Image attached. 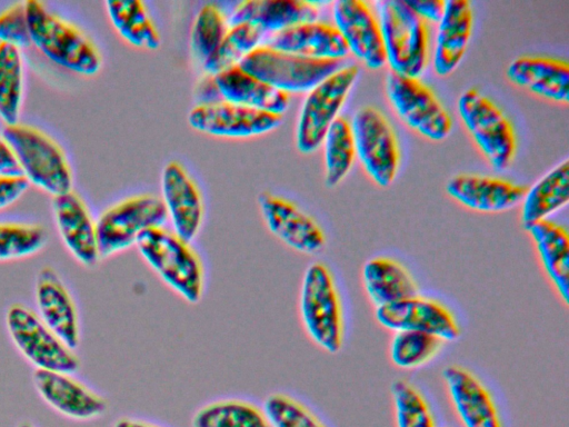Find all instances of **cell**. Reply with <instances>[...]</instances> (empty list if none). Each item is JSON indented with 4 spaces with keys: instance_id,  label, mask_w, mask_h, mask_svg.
Masks as SVG:
<instances>
[{
    "instance_id": "obj_1",
    "label": "cell",
    "mask_w": 569,
    "mask_h": 427,
    "mask_svg": "<svg viewBox=\"0 0 569 427\" xmlns=\"http://www.w3.org/2000/svg\"><path fill=\"white\" fill-rule=\"evenodd\" d=\"M136 246L146 265L174 295L189 305L202 300L208 284L207 268L192 241L164 225L144 231Z\"/></svg>"
},
{
    "instance_id": "obj_2",
    "label": "cell",
    "mask_w": 569,
    "mask_h": 427,
    "mask_svg": "<svg viewBox=\"0 0 569 427\" xmlns=\"http://www.w3.org/2000/svg\"><path fill=\"white\" fill-rule=\"evenodd\" d=\"M31 43L53 63L91 77L102 66L101 53L78 26L49 10L37 0L24 1Z\"/></svg>"
},
{
    "instance_id": "obj_3",
    "label": "cell",
    "mask_w": 569,
    "mask_h": 427,
    "mask_svg": "<svg viewBox=\"0 0 569 427\" xmlns=\"http://www.w3.org/2000/svg\"><path fill=\"white\" fill-rule=\"evenodd\" d=\"M298 314L307 337L321 350L338 354L345 340V317L339 287L331 268L312 261L301 278Z\"/></svg>"
},
{
    "instance_id": "obj_4",
    "label": "cell",
    "mask_w": 569,
    "mask_h": 427,
    "mask_svg": "<svg viewBox=\"0 0 569 427\" xmlns=\"http://www.w3.org/2000/svg\"><path fill=\"white\" fill-rule=\"evenodd\" d=\"M375 6L386 63L393 73L419 78L428 63V23L407 0H379Z\"/></svg>"
},
{
    "instance_id": "obj_5",
    "label": "cell",
    "mask_w": 569,
    "mask_h": 427,
    "mask_svg": "<svg viewBox=\"0 0 569 427\" xmlns=\"http://www.w3.org/2000/svg\"><path fill=\"white\" fill-rule=\"evenodd\" d=\"M2 136L29 183L52 197L72 190L70 163L54 139L39 128L20 122L4 126Z\"/></svg>"
},
{
    "instance_id": "obj_6",
    "label": "cell",
    "mask_w": 569,
    "mask_h": 427,
    "mask_svg": "<svg viewBox=\"0 0 569 427\" xmlns=\"http://www.w3.org/2000/svg\"><path fill=\"white\" fill-rule=\"evenodd\" d=\"M457 110L490 166L497 171L506 170L515 158L517 140L512 123L503 111L476 88L459 96Z\"/></svg>"
},
{
    "instance_id": "obj_7",
    "label": "cell",
    "mask_w": 569,
    "mask_h": 427,
    "mask_svg": "<svg viewBox=\"0 0 569 427\" xmlns=\"http://www.w3.org/2000/svg\"><path fill=\"white\" fill-rule=\"evenodd\" d=\"M168 221L161 198L151 193L127 197L106 208L96 220L101 258L120 254L137 244L150 228Z\"/></svg>"
},
{
    "instance_id": "obj_8",
    "label": "cell",
    "mask_w": 569,
    "mask_h": 427,
    "mask_svg": "<svg viewBox=\"0 0 569 427\" xmlns=\"http://www.w3.org/2000/svg\"><path fill=\"white\" fill-rule=\"evenodd\" d=\"M6 326L11 341L36 370L74 373L80 361L66 345L28 306L16 302L6 312Z\"/></svg>"
},
{
    "instance_id": "obj_9",
    "label": "cell",
    "mask_w": 569,
    "mask_h": 427,
    "mask_svg": "<svg viewBox=\"0 0 569 427\" xmlns=\"http://www.w3.org/2000/svg\"><path fill=\"white\" fill-rule=\"evenodd\" d=\"M244 71L286 93L308 92L341 64L273 49L260 44L238 64Z\"/></svg>"
},
{
    "instance_id": "obj_10",
    "label": "cell",
    "mask_w": 569,
    "mask_h": 427,
    "mask_svg": "<svg viewBox=\"0 0 569 427\" xmlns=\"http://www.w3.org/2000/svg\"><path fill=\"white\" fill-rule=\"evenodd\" d=\"M358 75L357 66H341L307 92L296 127V146L301 153H311L320 147Z\"/></svg>"
},
{
    "instance_id": "obj_11",
    "label": "cell",
    "mask_w": 569,
    "mask_h": 427,
    "mask_svg": "<svg viewBox=\"0 0 569 427\" xmlns=\"http://www.w3.org/2000/svg\"><path fill=\"white\" fill-rule=\"evenodd\" d=\"M356 157L379 187L390 186L398 172L400 152L395 131L377 108H359L351 120Z\"/></svg>"
},
{
    "instance_id": "obj_12",
    "label": "cell",
    "mask_w": 569,
    "mask_h": 427,
    "mask_svg": "<svg viewBox=\"0 0 569 427\" xmlns=\"http://www.w3.org/2000/svg\"><path fill=\"white\" fill-rule=\"evenodd\" d=\"M386 93L397 115L420 136L441 141L450 135V113L419 78L390 71L386 78Z\"/></svg>"
},
{
    "instance_id": "obj_13",
    "label": "cell",
    "mask_w": 569,
    "mask_h": 427,
    "mask_svg": "<svg viewBox=\"0 0 569 427\" xmlns=\"http://www.w3.org/2000/svg\"><path fill=\"white\" fill-rule=\"evenodd\" d=\"M258 206L267 229L296 252L319 254L326 246V234L320 224L295 201L263 191Z\"/></svg>"
},
{
    "instance_id": "obj_14",
    "label": "cell",
    "mask_w": 569,
    "mask_h": 427,
    "mask_svg": "<svg viewBox=\"0 0 569 427\" xmlns=\"http://www.w3.org/2000/svg\"><path fill=\"white\" fill-rule=\"evenodd\" d=\"M375 316L388 330H419L445 341L460 337L461 328L453 312L440 300L419 294L401 301L377 307Z\"/></svg>"
},
{
    "instance_id": "obj_15",
    "label": "cell",
    "mask_w": 569,
    "mask_h": 427,
    "mask_svg": "<svg viewBox=\"0 0 569 427\" xmlns=\"http://www.w3.org/2000/svg\"><path fill=\"white\" fill-rule=\"evenodd\" d=\"M281 121L282 116L227 101L197 105L188 115V122L192 129L224 138L264 135L278 128Z\"/></svg>"
},
{
    "instance_id": "obj_16",
    "label": "cell",
    "mask_w": 569,
    "mask_h": 427,
    "mask_svg": "<svg viewBox=\"0 0 569 427\" xmlns=\"http://www.w3.org/2000/svg\"><path fill=\"white\" fill-rule=\"evenodd\" d=\"M333 26L352 53L370 70L386 64L382 37L377 14L362 0H338L332 6Z\"/></svg>"
},
{
    "instance_id": "obj_17",
    "label": "cell",
    "mask_w": 569,
    "mask_h": 427,
    "mask_svg": "<svg viewBox=\"0 0 569 427\" xmlns=\"http://www.w3.org/2000/svg\"><path fill=\"white\" fill-rule=\"evenodd\" d=\"M161 195L171 229L192 241L203 224L204 203L198 185L180 162L172 160L163 167Z\"/></svg>"
},
{
    "instance_id": "obj_18",
    "label": "cell",
    "mask_w": 569,
    "mask_h": 427,
    "mask_svg": "<svg viewBox=\"0 0 569 427\" xmlns=\"http://www.w3.org/2000/svg\"><path fill=\"white\" fill-rule=\"evenodd\" d=\"M33 385L42 398L59 414L89 420L100 417L108 408L107 399L74 378L70 373L34 370Z\"/></svg>"
},
{
    "instance_id": "obj_19",
    "label": "cell",
    "mask_w": 569,
    "mask_h": 427,
    "mask_svg": "<svg viewBox=\"0 0 569 427\" xmlns=\"http://www.w3.org/2000/svg\"><path fill=\"white\" fill-rule=\"evenodd\" d=\"M442 379L463 427H503L491 393L473 373L450 365L442 370Z\"/></svg>"
},
{
    "instance_id": "obj_20",
    "label": "cell",
    "mask_w": 569,
    "mask_h": 427,
    "mask_svg": "<svg viewBox=\"0 0 569 427\" xmlns=\"http://www.w3.org/2000/svg\"><path fill=\"white\" fill-rule=\"evenodd\" d=\"M60 238L70 255L82 266L93 267L101 259L96 220L84 200L73 190L52 199Z\"/></svg>"
},
{
    "instance_id": "obj_21",
    "label": "cell",
    "mask_w": 569,
    "mask_h": 427,
    "mask_svg": "<svg viewBox=\"0 0 569 427\" xmlns=\"http://www.w3.org/2000/svg\"><path fill=\"white\" fill-rule=\"evenodd\" d=\"M34 298L40 319L71 349L80 342V321L76 302L51 267H42L36 278Z\"/></svg>"
},
{
    "instance_id": "obj_22",
    "label": "cell",
    "mask_w": 569,
    "mask_h": 427,
    "mask_svg": "<svg viewBox=\"0 0 569 427\" xmlns=\"http://www.w3.org/2000/svg\"><path fill=\"white\" fill-rule=\"evenodd\" d=\"M527 187L513 181L482 175L460 173L446 185L447 193L475 211L502 212L519 205Z\"/></svg>"
},
{
    "instance_id": "obj_23",
    "label": "cell",
    "mask_w": 569,
    "mask_h": 427,
    "mask_svg": "<svg viewBox=\"0 0 569 427\" xmlns=\"http://www.w3.org/2000/svg\"><path fill=\"white\" fill-rule=\"evenodd\" d=\"M263 44L312 59L340 61L348 56L347 44L337 28L328 22H301L268 36Z\"/></svg>"
},
{
    "instance_id": "obj_24",
    "label": "cell",
    "mask_w": 569,
    "mask_h": 427,
    "mask_svg": "<svg viewBox=\"0 0 569 427\" xmlns=\"http://www.w3.org/2000/svg\"><path fill=\"white\" fill-rule=\"evenodd\" d=\"M472 24L473 11L469 1H446L432 57L433 70L438 76L450 75L460 64L471 38Z\"/></svg>"
},
{
    "instance_id": "obj_25",
    "label": "cell",
    "mask_w": 569,
    "mask_h": 427,
    "mask_svg": "<svg viewBox=\"0 0 569 427\" xmlns=\"http://www.w3.org/2000/svg\"><path fill=\"white\" fill-rule=\"evenodd\" d=\"M507 77L516 86L560 103L569 100V64L566 60L521 56L507 67Z\"/></svg>"
},
{
    "instance_id": "obj_26",
    "label": "cell",
    "mask_w": 569,
    "mask_h": 427,
    "mask_svg": "<svg viewBox=\"0 0 569 427\" xmlns=\"http://www.w3.org/2000/svg\"><path fill=\"white\" fill-rule=\"evenodd\" d=\"M317 2L305 0H247L232 10L229 24L250 23L264 34H274L295 24L318 20Z\"/></svg>"
},
{
    "instance_id": "obj_27",
    "label": "cell",
    "mask_w": 569,
    "mask_h": 427,
    "mask_svg": "<svg viewBox=\"0 0 569 427\" xmlns=\"http://www.w3.org/2000/svg\"><path fill=\"white\" fill-rule=\"evenodd\" d=\"M222 101L282 116L289 108L290 96L244 71L231 67L213 76Z\"/></svg>"
},
{
    "instance_id": "obj_28",
    "label": "cell",
    "mask_w": 569,
    "mask_h": 427,
    "mask_svg": "<svg viewBox=\"0 0 569 427\" xmlns=\"http://www.w3.org/2000/svg\"><path fill=\"white\" fill-rule=\"evenodd\" d=\"M531 237L543 271L550 284L568 305L569 236L567 229L551 219L523 227Z\"/></svg>"
},
{
    "instance_id": "obj_29",
    "label": "cell",
    "mask_w": 569,
    "mask_h": 427,
    "mask_svg": "<svg viewBox=\"0 0 569 427\" xmlns=\"http://www.w3.org/2000/svg\"><path fill=\"white\" fill-rule=\"evenodd\" d=\"M361 279L365 291L376 308L419 294L410 271L390 257L379 256L367 260L362 267Z\"/></svg>"
},
{
    "instance_id": "obj_30",
    "label": "cell",
    "mask_w": 569,
    "mask_h": 427,
    "mask_svg": "<svg viewBox=\"0 0 569 427\" xmlns=\"http://www.w3.org/2000/svg\"><path fill=\"white\" fill-rule=\"evenodd\" d=\"M569 200V162L565 159L527 188L521 201L523 227L550 219Z\"/></svg>"
},
{
    "instance_id": "obj_31",
    "label": "cell",
    "mask_w": 569,
    "mask_h": 427,
    "mask_svg": "<svg viewBox=\"0 0 569 427\" xmlns=\"http://www.w3.org/2000/svg\"><path fill=\"white\" fill-rule=\"evenodd\" d=\"M106 9L119 36L136 48L157 50L161 39L144 2L140 0H109Z\"/></svg>"
},
{
    "instance_id": "obj_32",
    "label": "cell",
    "mask_w": 569,
    "mask_h": 427,
    "mask_svg": "<svg viewBox=\"0 0 569 427\" xmlns=\"http://www.w3.org/2000/svg\"><path fill=\"white\" fill-rule=\"evenodd\" d=\"M191 427H270L262 406L240 397H223L200 406Z\"/></svg>"
},
{
    "instance_id": "obj_33",
    "label": "cell",
    "mask_w": 569,
    "mask_h": 427,
    "mask_svg": "<svg viewBox=\"0 0 569 427\" xmlns=\"http://www.w3.org/2000/svg\"><path fill=\"white\" fill-rule=\"evenodd\" d=\"M23 80L24 66L21 49L0 43V119L6 126L19 122Z\"/></svg>"
},
{
    "instance_id": "obj_34",
    "label": "cell",
    "mask_w": 569,
    "mask_h": 427,
    "mask_svg": "<svg viewBox=\"0 0 569 427\" xmlns=\"http://www.w3.org/2000/svg\"><path fill=\"white\" fill-rule=\"evenodd\" d=\"M321 145H323L325 182L332 188L346 178L356 158L350 121L339 116L329 127Z\"/></svg>"
},
{
    "instance_id": "obj_35",
    "label": "cell",
    "mask_w": 569,
    "mask_h": 427,
    "mask_svg": "<svg viewBox=\"0 0 569 427\" xmlns=\"http://www.w3.org/2000/svg\"><path fill=\"white\" fill-rule=\"evenodd\" d=\"M264 33L250 23L229 24L220 44L202 63L206 75L216 76L240 61L251 51L262 44Z\"/></svg>"
},
{
    "instance_id": "obj_36",
    "label": "cell",
    "mask_w": 569,
    "mask_h": 427,
    "mask_svg": "<svg viewBox=\"0 0 569 427\" xmlns=\"http://www.w3.org/2000/svg\"><path fill=\"white\" fill-rule=\"evenodd\" d=\"M442 344L441 339L425 331L398 330L390 341V359L400 369H416L435 358Z\"/></svg>"
},
{
    "instance_id": "obj_37",
    "label": "cell",
    "mask_w": 569,
    "mask_h": 427,
    "mask_svg": "<svg viewBox=\"0 0 569 427\" xmlns=\"http://www.w3.org/2000/svg\"><path fill=\"white\" fill-rule=\"evenodd\" d=\"M262 408L270 427H328L306 403L290 393H270Z\"/></svg>"
},
{
    "instance_id": "obj_38",
    "label": "cell",
    "mask_w": 569,
    "mask_h": 427,
    "mask_svg": "<svg viewBox=\"0 0 569 427\" xmlns=\"http://www.w3.org/2000/svg\"><path fill=\"white\" fill-rule=\"evenodd\" d=\"M228 29V18L217 4L202 6L191 28L190 47L193 56L203 63L220 44Z\"/></svg>"
},
{
    "instance_id": "obj_39",
    "label": "cell",
    "mask_w": 569,
    "mask_h": 427,
    "mask_svg": "<svg viewBox=\"0 0 569 427\" xmlns=\"http://www.w3.org/2000/svg\"><path fill=\"white\" fill-rule=\"evenodd\" d=\"M47 242L46 229L37 224L0 221V261L30 257Z\"/></svg>"
},
{
    "instance_id": "obj_40",
    "label": "cell",
    "mask_w": 569,
    "mask_h": 427,
    "mask_svg": "<svg viewBox=\"0 0 569 427\" xmlns=\"http://www.w3.org/2000/svg\"><path fill=\"white\" fill-rule=\"evenodd\" d=\"M396 427H437L432 410L421 391L407 380L391 386Z\"/></svg>"
},
{
    "instance_id": "obj_41",
    "label": "cell",
    "mask_w": 569,
    "mask_h": 427,
    "mask_svg": "<svg viewBox=\"0 0 569 427\" xmlns=\"http://www.w3.org/2000/svg\"><path fill=\"white\" fill-rule=\"evenodd\" d=\"M0 43L19 49L32 44L24 2H14L0 12Z\"/></svg>"
},
{
    "instance_id": "obj_42",
    "label": "cell",
    "mask_w": 569,
    "mask_h": 427,
    "mask_svg": "<svg viewBox=\"0 0 569 427\" xmlns=\"http://www.w3.org/2000/svg\"><path fill=\"white\" fill-rule=\"evenodd\" d=\"M29 181L22 176H0V210L14 203L28 189Z\"/></svg>"
},
{
    "instance_id": "obj_43",
    "label": "cell",
    "mask_w": 569,
    "mask_h": 427,
    "mask_svg": "<svg viewBox=\"0 0 569 427\" xmlns=\"http://www.w3.org/2000/svg\"><path fill=\"white\" fill-rule=\"evenodd\" d=\"M413 11L427 23L439 22L441 19L446 1L445 0H407Z\"/></svg>"
},
{
    "instance_id": "obj_44",
    "label": "cell",
    "mask_w": 569,
    "mask_h": 427,
    "mask_svg": "<svg viewBox=\"0 0 569 427\" xmlns=\"http://www.w3.org/2000/svg\"><path fill=\"white\" fill-rule=\"evenodd\" d=\"M18 160L2 135H0V176H20Z\"/></svg>"
},
{
    "instance_id": "obj_45",
    "label": "cell",
    "mask_w": 569,
    "mask_h": 427,
    "mask_svg": "<svg viewBox=\"0 0 569 427\" xmlns=\"http://www.w3.org/2000/svg\"><path fill=\"white\" fill-rule=\"evenodd\" d=\"M196 97L198 105H209L222 101L218 92L213 76L206 75L201 79L199 87L196 89Z\"/></svg>"
},
{
    "instance_id": "obj_46",
    "label": "cell",
    "mask_w": 569,
    "mask_h": 427,
    "mask_svg": "<svg viewBox=\"0 0 569 427\" xmlns=\"http://www.w3.org/2000/svg\"><path fill=\"white\" fill-rule=\"evenodd\" d=\"M113 427H163V426L158 425L152 421H149V420H146V419L133 418V417H121L114 421Z\"/></svg>"
},
{
    "instance_id": "obj_47",
    "label": "cell",
    "mask_w": 569,
    "mask_h": 427,
    "mask_svg": "<svg viewBox=\"0 0 569 427\" xmlns=\"http://www.w3.org/2000/svg\"><path fill=\"white\" fill-rule=\"evenodd\" d=\"M19 427H34L30 423H22Z\"/></svg>"
}]
</instances>
